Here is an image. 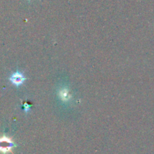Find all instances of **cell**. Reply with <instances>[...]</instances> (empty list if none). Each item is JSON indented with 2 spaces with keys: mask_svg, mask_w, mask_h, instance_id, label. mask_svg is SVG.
Returning a JSON list of instances; mask_svg holds the SVG:
<instances>
[{
  "mask_svg": "<svg viewBox=\"0 0 154 154\" xmlns=\"http://www.w3.org/2000/svg\"><path fill=\"white\" fill-rule=\"evenodd\" d=\"M15 144L12 138L7 136L0 137V153H8L12 152V148L14 147Z\"/></svg>",
  "mask_w": 154,
  "mask_h": 154,
  "instance_id": "obj_1",
  "label": "cell"
},
{
  "mask_svg": "<svg viewBox=\"0 0 154 154\" xmlns=\"http://www.w3.org/2000/svg\"><path fill=\"white\" fill-rule=\"evenodd\" d=\"M9 80L12 82V84H14L16 86H20L23 83V82L26 80V78L24 77L23 74L20 72H15L12 75Z\"/></svg>",
  "mask_w": 154,
  "mask_h": 154,
  "instance_id": "obj_2",
  "label": "cell"
},
{
  "mask_svg": "<svg viewBox=\"0 0 154 154\" xmlns=\"http://www.w3.org/2000/svg\"><path fill=\"white\" fill-rule=\"evenodd\" d=\"M59 98L63 102H68L71 99V95L67 88H63L59 91Z\"/></svg>",
  "mask_w": 154,
  "mask_h": 154,
  "instance_id": "obj_3",
  "label": "cell"
},
{
  "mask_svg": "<svg viewBox=\"0 0 154 154\" xmlns=\"http://www.w3.org/2000/svg\"><path fill=\"white\" fill-rule=\"evenodd\" d=\"M30 107H31V106H30V104H28L27 103H25V104H23V109H24V110H25L26 113H27V112L30 110Z\"/></svg>",
  "mask_w": 154,
  "mask_h": 154,
  "instance_id": "obj_4",
  "label": "cell"
}]
</instances>
